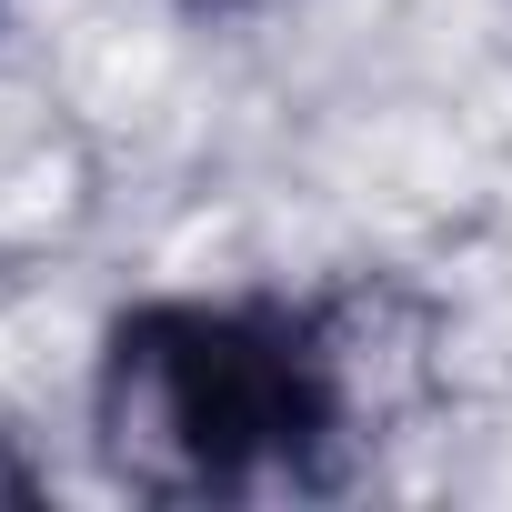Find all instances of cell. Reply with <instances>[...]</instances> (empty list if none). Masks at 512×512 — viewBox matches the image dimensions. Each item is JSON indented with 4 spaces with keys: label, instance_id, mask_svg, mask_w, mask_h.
<instances>
[{
    "label": "cell",
    "instance_id": "1",
    "mask_svg": "<svg viewBox=\"0 0 512 512\" xmlns=\"http://www.w3.org/2000/svg\"><path fill=\"white\" fill-rule=\"evenodd\" d=\"M91 432H101L111 472L141 492L231 482L251 452L312 432L302 352H272L262 332L211 322V312H151L101 352Z\"/></svg>",
    "mask_w": 512,
    "mask_h": 512
},
{
    "label": "cell",
    "instance_id": "2",
    "mask_svg": "<svg viewBox=\"0 0 512 512\" xmlns=\"http://www.w3.org/2000/svg\"><path fill=\"white\" fill-rule=\"evenodd\" d=\"M502 171L482 101L462 91H382L362 111L332 121V141L312 151L302 211L322 241H372V251H412L462 231L472 191Z\"/></svg>",
    "mask_w": 512,
    "mask_h": 512
},
{
    "label": "cell",
    "instance_id": "3",
    "mask_svg": "<svg viewBox=\"0 0 512 512\" xmlns=\"http://www.w3.org/2000/svg\"><path fill=\"white\" fill-rule=\"evenodd\" d=\"M101 151H151L201 121V41L181 0H41V71H31Z\"/></svg>",
    "mask_w": 512,
    "mask_h": 512
},
{
    "label": "cell",
    "instance_id": "4",
    "mask_svg": "<svg viewBox=\"0 0 512 512\" xmlns=\"http://www.w3.org/2000/svg\"><path fill=\"white\" fill-rule=\"evenodd\" d=\"M101 211V141L41 91L0 81V262H51Z\"/></svg>",
    "mask_w": 512,
    "mask_h": 512
}]
</instances>
